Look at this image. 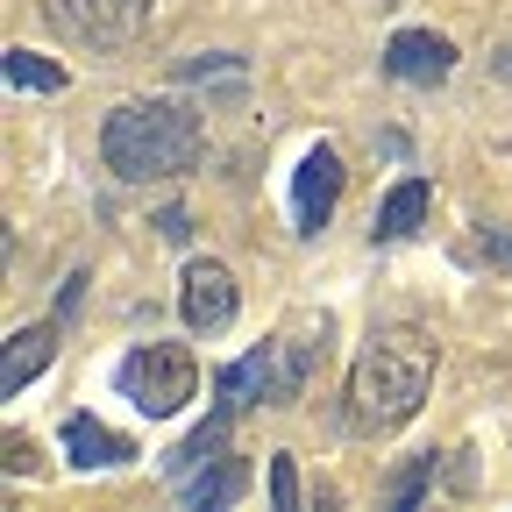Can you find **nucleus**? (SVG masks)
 <instances>
[{
    "instance_id": "4468645a",
    "label": "nucleus",
    "mask_w": 512,
    "mask_h": 512,
    "mask_svg": "<svg viewBox=\"0 0 512 512\" xmlns=\"http://www.w3.org/2000/svg\"><path fill=\"white\" fill-rule=\"evenodd\" d=\"M477 256H491V264H505V271H512V242H505V235H491V228H477Z\"/></svg>"
},
{
    "instance_id": "39448f33",
    "label": "nucleus",
    "mask_w": 512,
    "mask_h": 512,
    "mask_svg": "<svg viewBox=\"0 0 512 512\" xmlns=\"http://www.w3.org/2000/svg\"><path fill=\"white\" fill-rule=\"evenodd\" d=\"M157 0H50V22L72 43H128Z\"/></svg>"
},
{
    "instance_id": "f257e3e1",
    "label": "nucleus",
    "mask_w": 512,
    "mask_h": 512,
    "mask_svg": "<svg viewBox=\"0 0 512 512\" xmlns=\"http://www.w3.org/2000/svg\"><path fill=\"white\" fill-rule=\"evenodd\" d=\"M207 136H200V114L178 107V100H121L100 121V157L114 178L128 185H150V178H185L200 164Z\"/></svg>"
},
{
    "instance_id": "423d86ee",
    "label": "nucleus",
    "mask_w": 512,
    "mask_h": 512,
    "mask_svg": "<svg viewBox=\"0 0 512 512\" xmlns=\"http://www.w3.org/2000/svg\"><path fill=\"white\" fill-rule=\"evenodd\" d=\"M335 200H342V157H335L328 143H313V150L299 157V178H292V221H299V235H320V228H328Z\"/></svg>"
},
{
    "instance_id": "f8f14e48",
    "label": "nucleus",
    "mask_w": 512,
    "mask_h": 512,
    "mask_svg": "<svg viewBox=\"0 0 512 512\" xmlns=\"http://www.w3.org/2000/svg\"><path fill=\"white\" fill-rule=\"evenodd\" d=\"M8 79H15V86H29V79H36L43 93H57V86H64L50 64H29V50H8Z\"/></svg>"
},
{
    "instance_id": "f03ea898",
    "label": "nucleus",
    "mask_w": 512,
    "mask_h": 512,
    "mask_svg": "<svg viewBox=\"0 0 512 512\" xmlns=\"http://www.w3.org/2000/svg\"><path fill=\"white\" fill-rule=\"evenodd\" d=\"M427 377H434V342L392 328V335H370L356 370H349V420L363 434H392L420 413L427 399Z\"/></svg>"
},
{
    "instance_id": "0eeeda50",
    "label": "nucleus",
    "mask_w": 512,
    "mask_h": 512,
    "mask_svg": "<svg viewBox=\"0 0 512 512\" xmlns=\"http://www.w3.org/2000/svg\"><path fill=\"white\" fill-rule=\"evenodd\" d=\"M384 72L406 79V86H434L456 72V43L434 36V29H399L392 43H384Z\"/></svg>"
},
{
    "instance_id": "6e6552de",
    "label": "nucleus",
    "mask_w": 512,
    "mask_h": 512,
    "mask_svg": "<svg viewBox=\"0 0 512 512\" xmlns=\"http://www.w3.org/2000/svg\"><path fill=\"white\" fill-rule=\"evenodd\" d=\"M427 207H434V185H427V178H399V185H392V192L377 200L370 242H406V235H420Z\"/></svg>"
},
{
    "instance_id": "1a4fd4ad",
    "label": "nucleus",
    "mask_w": 512,
    "mask_h": 512,
    "mask_svg": "<svg viewBox=\"0 0 512 512\" xmlns=\"http://www.w3.org/2000/svg\"><path fill=\"white\" fill-rule=\"evenodd\" d=\"M50 356H57V328H50V320H36V328H15V342H8V370H0V392L22 399V392H29V377L50 370Z\"/></svg>"
},
{
    "instance_id": "9d476101",
    "label": "nucleus",
    "mask_w": 512,
    "mask_h": 512,
    "mask_svg": "<svg viewBox=\"0 0 512 512\" xmlns=\"http://www.w3.org/2000/svg\"><path fill=\"white\" fill-rule=\"evenodd\" d=\"M64 448H72V463H79V470H114V463L136 456V448H128L114 427H100L93 413H72V420H64Z\"/></svg>"
},
{
    "instance_id": "7ed1b4c3",
    "label": "nucleus",
    "mask_w": 512,
    "mask_h": 512,
    "mask_svg": "<svg viewBox=\"0 0 512 512\" xmlns=\"http://www.w3.org/2000/svg\"><path fill=\"white\" fill-rule=\"evenodd\" d=\"M114 384H121V399L136 413L171 420V413H185L192 399H200V356H192L185 342H143V349L121 356Z\"/></svg>"
},
{
    "instance_id": "ddd939ff",
    "label": "nucleus",
    "mask_w": 512,
    "mask_h": 512,
    "mask_svg": "<svg viewBox=\"0 0 512 512\" xmlns=\"http://www.w3.org/2000/svg\"><path fill=\"white\" fill-rule=\"evenodd\" d=\"M271 498H278V505H285V512H292V505H299V484H292V463H285V456H278V463H271Z\"/></svg>"
},
{
    "instance_id": "9b49d317",
    "label": "nucleus",
    "mask_w": 512,
    "mask_h": 512,
    "mask_svg": "<svg viewBox=\"0 0 512 512\" xmlns=\"http://www.w3.org/2000/svg\"><path fill=\"white\" fill-rule=\"evenodd\" d=\"M228 498H242V463L235 456H214L207 477L185 484V505H228Z\"/></svg>"
},
{
    "instance_id": "20e7f679",
    "label": "nucleus",
    "mask_w": 512,
    "mask_h": 512,
    "mask_svg": "<svg viewBox=\"0 0 512 512\" xmlns=\"http://www.w3.org/2000/svg\"><path fill=\"white\" fill-rule=\"evenodd\" d=\"M235 271L214 264V256H200V264H185V285H178V313H185V328L192 335H228L235 328Z\"/></svg>"
}]
</instances>
